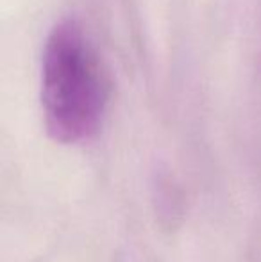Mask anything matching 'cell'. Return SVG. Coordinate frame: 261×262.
Returning <instances> with one entry per match:
<instances>
[{"label":"cell","instance_id":"1","mask_svg":"<svg viewBox=\"0 0 261 262\" xmlns=\"http://www.w3.org/2000/svg\"><path fill=\"white\" fill-rule=\"evenodd\" d=\"M108 79L83 27L63 20L42 55V109L49 136L75 145L97 134L108 105Z\"/></svg>","mask_w":261,"mask_h":262}]
</instances>
